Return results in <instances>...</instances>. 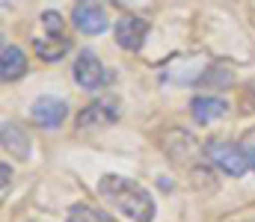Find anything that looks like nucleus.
Instances as JSON below:
<instances>
[{
    "mask_svg": "<svg viewBox=\"0 0 255 222\" xmlns=\"http://www.w3.org/2000/svg\"><path fill=\"white\" fill-rule=\"evenodd\" d=\"M148 36V21L139 15H122L116 21V42L125 51H139Z\"/></svg>",
    "mask_w": 255,
    "mask_h": 222,
    "instance_id": "39448f33",
    "label": "nucleus"
},
{
    "mask_svg": "<svg viewBox=\"0 0 255 222\" xmlns=\"http://www.w3.org/2000/svg\"><path fill=\"white\" fill-rule=\"evenodd\" d=\"M3 148L6 151H12V157H30V137L18 128V125H12V122H3Z\"/></svg>",
    "mask_w": 255,
    "mask_h": 222,
    "instance_id": "9b49d317",
    "label": "nucleus"
},
{
    "mask_svg": "<svg viewBox=\"0 0 255 222\" xmlns=\"http://www.w3.org/2000/svg\"><path fill=\"white\" fill-rule=\"evenodd\" d=\"M196 83L199 86H211V89H226V83H232V72L226 66H211V72H202Z\"/></svg>",
    "mask_w": 255,
    "mask_h": 222,
    "instance_id": "ddd939ff",
    "label": "nucleus"
},
{
    "mask_svg": "<svg viewBox=\"0 0 255 222\" xmlns=\"http://www.w3.org/2000/svg\"><path fill=\"white\" fill-rule=\"evenodd\" d=\"M205 157L220 166L226 175L232 178H241L244 172L253 169V157H250V148L241 146V143H226V140H208L205 143Z\"/></svg>",
    "mask_w": 255,
    "mask_h": 222,
    "instance_id": "f03ea898",
    "label": "nucleus"
},
{
    "mask_svg": "<svg viewBox=\"0 0 255 222\" xmlns=\"http://www.w3.org/2000/svg\"><path fill=\"white\" fill-rule=\"evenodd\" d=\"M71 24H74L80 33H86V36H98V33L107 30V15H104L101 6L80 3V6L74 9V15H71Z\"/></svg>",
    "mask_w": 255,
    "mask_h": 222,
    "instance_id": "0eeeda50",
    "label": "nucleus"
},
{
    "mask_svg": "<svg viewBox=\"0 0 255 222\" xmlns=\"http://www.w3.org/2000/svg\"><path fill=\"white\" fill-rule=\"evenodd\" d=\"M0 172H3V184H0V187H3V193H6V190H9V166L3 163V169H0Z\"/></svg>",
    "mask_w": 255,
    "mask_h": 222,
    "instance_id": "2eb2a0df",
    "label": "nucleus"
},
{
    "mask_svg": "<svg viewBox=\"0 0 255 222\" xmlns=\"http://www.w3.org/2000/svg\"><path fill=\"white\" fill-rule=\"evenodd\" d=\"M226 110H229V104H226L223 98L196 95V98L190 101V113H193V119H196L199 125H211V122L223 119V116H226Z\"/></svg>",
    "mask_w": 255,
    "mask_h": 222,
    "instance_id": "6e6552de",
    "label": "nucleus"
},
{
    "mask_svg": "<svg viewBox=\"0 0 255 222\" xmlns=\"http://www.w3.org/2000/svg\"><path fill=\"white\" fill-rule=\"evenodd\" d=\"M65 113H68V104L60 101V98H39V101L33 104V110H30L33 122L42 125V128H48V131H54V128L63 125Z\"/></svg>",
    "mask_w": 255,
    "mask_h": 222,
    "instance_id": "423d86ee",
    "label": "nucleus"
},
{
    "mask_svg": "<svg viewBox=\"0 0 255 222\" xmlns=\"http://www.w3.org/2000/svg\"><path fill=\"white\" fill-rule=\"evenodd\" d=\"M42 24H45V30H48V33H63V15H60V12H54V9L42 12Z\"/></svg>",
    "mask_w": 255,
    "mask_h": 222,
    "instance_id": "4468645a",
    "label": "nucleus"
},
{
    "mask_svg": "<svg viewBox=\"0 0 255 222\" xmlns=\"http://www.w3.org/2000/svg\"><path fill=\"white\" fill-rule=\"evenodd\" d=\"M74 80H77L80 89L95 92V89H101L110 77H107L104 66L98 63V57H95L92 51H80V57H77V63H74Z\"/></svg>",
    "mask_w": 255,
    "mask_h": 222,
    "instance_id": "20e7f679",
    "label": "nucleus"
},
{
    "mask_svg": "<svg viewBox=\"0 0 255 222\" xmlns=\"http://www.w3.org/2000/svg\"><path fill=\"white\" fill-rule=\"evenodd\" d=\"M24 72H27L24 51L15 48V45H3V57H0V77H3V83H12V80L24 77Z\"/></svg>",
    "mask_w": 255,
    "mask_h": 222,
    "instance_id": "9d476101",
    "label": "nucleus"
},
{
    "mask_svg": "<svg viewBox=\"0 0 255 222\" xmlns=\"http://www.w3.org/2000/svg\"><path fill=\"white\" fill-rule=\"evenodd\" d=\"M113 122H119V101L98 98V101H92L89 107L80 110L74 125H77V131H95V128H107Z\"/></svg>",
    "mask_w": 255,
    "mask_h": 222,
    "instance_id": "7ed1b4c3",
    "label": "nucleus"
},
{
    "mask_svg": "<svg viewBox=\"0 0 255 222\" xmlns=\"http://www.w3.org/2000/svg\"><path fill=\"white\" fill-rule=\"evenodd\" d=\"M33 48H36V57H39V60L57 63L60 57H65V54L71 51V39H65L63 33H48V36L33 39Z\"/></svg>",
    "mask_w": 255,
    "mask_h": 222,
    "instance_id": "1a4fd4ad",
    "label": "nucleus"
},
{
    "mask_svg": "<svg viewBox=\"0 0 255 222\" xmlns=\"http://www.w3.org/2000/svg\"><path fill=\"white\" fill-rule=\"evenodd\" d=\"M98 193L107 205H113L119 214H125L133 222H151L154 220V199L145 187L122 175H104L98 184Z\"/></svg>",
    "mask_w": 255,
    "mask_h": 222,
    "instance_id": "f257e3e1",
    "label": "nucleus"
},
{
    "mask_svg": "<svg viewBox=\"0 0 255 222\" xmlns=\"http://www.w3.org/2000/svg\"><path fill=\"white\" fill-rule=\"evenodd\" d=\"M65 222H116L113 217H107L104 211L92 208V205H71Z\"/></svg>",
    "mask_w": 255,
    "mask_h": 222,
    "instance_id": "f8f14e48",
    "label": "nucleus"
}]
</instances>
